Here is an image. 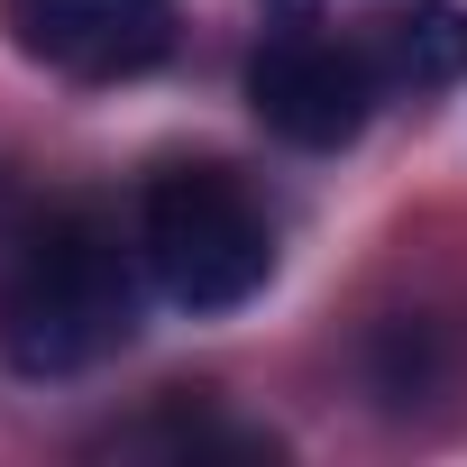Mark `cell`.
Listing matches in <instances>:
<instances>
[{
    "instance_id": "cell-2",
    "label": "cell",
    "mask_w": 467,
    "mask_h": 467,
    "mask_svg": "<svg viewBox=\"0 0 467 467\" xmlns=\"http://www.w3.org/2000/svg\"><path fill=\"white\" fill-rule=\"evenodd\" d=\"M138 257L174 312H239L275 285V211L229 165H165L138 192Z\"/></svg>"
},
{
    "instance_id": "cell-3",
    "label": "cell",
    "mask_w": 467,
    "mask_h": 467,
    "mask_svg": "<svg viewBox=\"0 0 467 467\" xmlns=\"http://www.w3.org/2000/svg\"><path fill=\"white\" fill-rule=\"evenodd\" d=\"M376 101H385L376 65L358 56V37H339V28H321V19H285V28L248 56V110H257V129H275L285 147L330 156V147H348V138L376 119Z\"/></svg>"
},
{
    "instance_id": "cell-5",
    "label": "cell",
    "mask_w": 467,
    "mask_h": 467,
    "mask_svg": "<svg viewBox=\"0 0 467 467\" xmlns=\"http://www.w3.org/2000/svg\"><path fill=\"white\" fill-rule=\"evenodd\" d=\"M348 37L385 92H440L467 74V10L458 0H376Z\"/></svg>"
},
{
    "instance_id": "cell-4",
    "label": "cell",
    "mask_w": 467,
    "mask_h": 467,
    "mask_svg": "<svg viewBox=\"0 0 467 467\" xmlns=\"http://www.w3.org/2000/svg\"><path fill=\"white\" fill-rule=\"evenodd\" d=\"M10 47L65 83H138L174 56L183 10L174 0H0Z\"/></svg>"
},
{
    "instance_id": "cell-1",
    "label": "cell",
    "mask_w": 467,
    "mask_h": 467,
    "mask_svg": "<svg viewBox=\"0 0 467 467\" xmlns=\"http://www.w3.org/2000/svg\"><path fill=\"white\" fill-rule=\"evenodd\" d=\"M138 339V248L101 211H47L0 257V358L56 385Z\"/></svg>"
}]
</instances>
